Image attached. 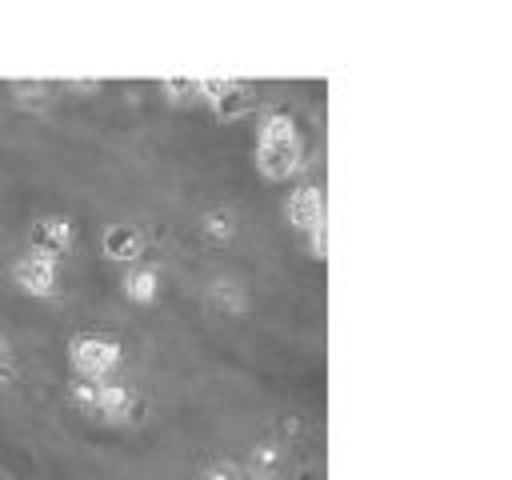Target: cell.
Segmentation results:
<instances>
[{
	"label": "cell",
	"instance_id": "6da1fadb",
	"mask_svg": "<svg viewBox=\"0 0 512 480\" xmlns=\"http://www.w3.org/2000/svg\"><path fill=\"white\" fill-rule=\"evenodd\" d=\"M304 164V140L292 112H268L256 128V172L264 180H288Z\"/></svg>",
	"mask_w": 512,
	"mask_h": 480
},
{
	"label": "cell",
	"instance_id": "7a4b0ae2",
	"mask_svg": "<svg viewBox=\"0 0 512 480\" xmlns=\"http://www.w3.org/2000/svg\"><path fill=\"white\" fill-rule=\"evenodd\" d=\"M124 364V344L116 336L104 332H80L68 340V368L76 372V380L100 384V380H116Z\"/></svg>",
	"mask_w": 512,
	"mask_h": 480
},
{
	"label": "cell",
	"instance_id": "3957f363",
	"mask_svg": "<svg viewBox=\"0 0 512 480\" xmlns=\"http://www.w3.org/2000/svg\"><path fill=\"white\" fill-rule=\"evenodd\" d=\"M68 400L100 420H128L132 408H136V392L120 380H100V384H88V380H72L68 388Z\"/></svg>",
	"mask_w": 512,
	"mask_h": 480
},
{
	"label": "cell",
	"instance_id": "277c9868",
	"mask_svg": "<svg viewBox=\"0 0 512 480\" xmlns=\"http://www.w3.org/2000/svg\"><path fill=\"white\" fill-rule=\"evenodd\" d=\"M12 284L24 296L48 300V296H56V284H60V260L40 252V248H28L24 256L12 260Z\"/></svg>",
	"mask_w": 512,
	"mask_h": 480
},
{
	"label": "cell",
	"instance_id": "5b68a950",
	"mask_svg": "<svg viewBox=\"0 0 512 480\" xmlns=\"http://www.w3.org/2000/svg\"><path fill=\"white\" fill-rule=\"evenodd\" d=\"M200 96L212 104L220 120H240L256 108V88L248 80H200Z\"/></svg>",
	"mask_w": 512,
	"mask_h": 480
},
{
	"label": "cell",
	"instance_id": "8992f818",
	"mask_svg": "<svg viewBox=\"0 0 512 480\" xmlns=\"http://www.w3.org/2000/svg\"><path fill=\"white\" fill-rule=\"evenodd\" d=\"M284 216H288V224L296 228V232H316V228H324L328 224V208H324V188L320 184H300L292 196H288V204H284Z\"/></svg>",
	"mask_w": 512,
	"mask_h": 480
},
{
	"label": "cell",
	"instance_id": "52a82bcc",
	"mask_svg": "<svg viewBox=\"0 0 512 480\" xmlns=\"http://www.w3.org/2000/svg\"><path fill=\"white\" fill-rule=\"evenodd\" d=\"M72 244H76V224L68 216H44L32 224V248L60 260L64 252H72Z\"/></svg>",
	"mask_w": 512,
	"mask_h": 480
},
{
	"label": "cell",
	"instance_id": "ba28073f",
	"mask_svg": "<svg viewBox=\"0 0 512 480\" xmlns=\"http://www.w3.org/2000/svg\"><path fill=\"white\" fill-rule=\"evenodd\" d=\"M100 248H104L108 260L136 264L144 256V236L136 232V224H108L104 236H100Z\"/></svg>",
	"mask_w": 512,
	"mask_h": 480
},
{
	"label": "cell",
	"instance_id": "9c48e42d",
	"mask_svg": "<svg viewBox=\"0 0 512 480\" xmlns=\"http://www.w3.org/2000/svg\"><path fill=\"white\" fill-rule=\"evenodd\" d=\"M120 288H124V296L132 304H152L160 296V272L156 268H128Z\"/></svg>",
	"mask_w": 512,
	"mask_h": 480
},
{
	"label": "cell",
	"instance_id": "30bf717a",
	"mask_svg": "<svg viewBox=\"0 0 512 480\" xmlns=\"http://www.w3.org/2000/svg\"><path fill=\"white\" fill-rule=\"evenodd\" d=\"M200 232H204V240H212V244H228V240L236 236V212H228V208H208V212L200 216Z\"/></svg>",
	"mask_w": 512,
	"mask_h": 480
},
{
	"label": "cell",
	"instance_id": "8fae6325",
	"mask_svg": "<svg viewBox=\"0 0 512 480\" xmlns=\"http://www.w3.org/2000/svg\"><path fill=\"white\" fill-rule=\"evenodd\" d=\"M280 460H284V456H280L276 444H256V448L248 452V468H252L256 476H264V480L280 472Z\"/></svg>",
	"mask_w": 512,
	"mask_h": 480
},
{
	"label": "cell",
	"instance_id": "7c38bea8",
	"mask_svg": "<svg viewBox=\"0 0 512 480\" xmlns=\"http://www.w3.org/2000/svg\"><path fill=\"white\" fill-rule=\"evenodd\" d=\"M208 296H212V304L224 308V312H244V288H240L236 280H216Z\"/></svg>",
	"mask_w": 512,
	"mask_h": 480
},
{
	"label": "cell",
	"instance_id": "4fadbf2b",
	"mask_svg": "<svg viewBox=\"0 0 512 480\" xmlns=\"http://www.w3.org/2000/svg\"><path fill=\"white\" fill-rule=\"evenodd\" d=\"M200 480H244V468L236 460H212Z\"/></svg>",
	"mask_w": 512,
	"mask_h": 480
},
{
	"label": "cell",
	"instance_id": "5bb4252c",
	"mask_svg": "<svg viewBox=\"0 0 512 480\" xmlns=\"http://www.w3.org/2000/svg\"><path fill=\"white\" fill-rule=\"evenodd\" d=\"M12 92H16V104H44V96H48V84H28V80H16L12 84Z\"/></svg>",
	"mask_w": 512,
	"mask_h": 480
},
{
	"label": "cell",
	"instance_id": "9a60e30c",
	"mask_svg": "<svg viewBox=\"0 0 512 480\" xmlns=\"http://www.w3.org/2000/svg\"><path fill=\"white\" fill-rule=\"evenodd\" d=\"M160 88H164L172 100H184V96H200V80H160Z\"/></svg>",
	"mask_w": 512,
	"mask_h": 480
},
{
	"label": "cell",
	"instance_id": "2e32d148",
	"mask_svg": "<svg viewBox=\"0 0 512 480\" xmlns=\"http://www.w3.org/2000/svg\"><path fill=\"white\" fill-rule=\"evenodd\" d=\"M308 248H312V256H316V260H324V256H328V224H324V228H316V232H308Z\"/></svg>",
	"mask_w": 512,
	"mask_h": 480
},
{
	"label": "cell",
	"instance_id": "e0dca14e",
	"mask_svg": "<svg viewBox=\"0 0 512 480\" xmlns=\"http://www.w3.org/2000/svg\"><path fill=\"white\" fill-rule=\"evenodd\" d=\"M8 372H12V368H8V356H4V348H0V380H4Z\"/></svg>",
	"mask_w": 512,
	"mask_h": 480
}]
</instances>
